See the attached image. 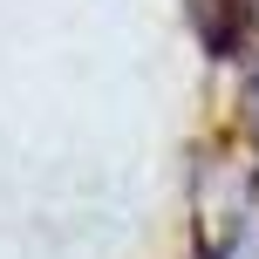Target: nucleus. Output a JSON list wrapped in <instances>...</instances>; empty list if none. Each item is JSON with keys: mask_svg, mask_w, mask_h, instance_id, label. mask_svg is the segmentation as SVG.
Segmentation results:
<instances>
[{"mask_svg": "<svg viewBox=\"0 0 259 259\" xmlns=\"http://www.w3.org/2000/svg\"><path fill=\"white\" fill-rule=\"evenodd\" d=\"M246 116H252V137H259V68H252V89H246Z\"/></svg>", "mask_w": 259, "mask_h": 259, "instance_id": "nucleus-1", "label": "nucleus"}]
</instances>
